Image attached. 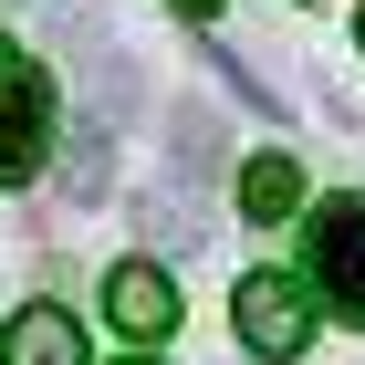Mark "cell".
I'll return each instance as SVG.
<instances>
[{
    "instance_id": "6da1fadb",
    "label": "cell",
    "mask_w": 365,
    "mask_h": 365,
    "mask_svg": "<svg viewBox=\"0 0 365 365\" xmlns=\"http://www.w3.org/2000/svg\"><path fill=\"white\" fill-rule=\"evenodd\" d=\"M303 292H324L344 324H365V198H324V209H313V230H303Z\"/></svg>"
},
{
    "instance_id": "7a4b0ae2",
    "label": "cell",
    "mask_w": 365,
    "mask_h": 365,
    "mask_svg": "<svg viewBox=\"0 0 365 365\" xmlns=\"http://www.w3.org/2000/svg\"><path fill=\"white\" fill-rule=\"evenodd\" d=\"M230 324H240V344L272 365H292L313 344V292L292 272H240V292H230Z\"/></svg>"
},
{
    "instance_id": "3957f363",
    "label": "cell",
    "mask_w": 365,
    "mask_h": 365,
    "mask_svg": "<svg viewBox=\"0 0 365 365\" xmlns=\"http://www.w3.org/2000/svg\"><path fill=\"white\" fill-rule=\"evenodd\" d=\"M42 157H53V84L0 42V188H31Z\"/></svg>"
},
{
    "instance_id": "277c9868",
    "label": "cell",
    "mask_w": 365,
    "mask_h": 365,
    "mask_svg": "<svg viewBox=\"0 0 365 365\" xmlns=\"http://www.w3.org/2000/svg\"><path fill=\"white\" fill-rule=\"evenodd\" d=\"M105 313H115V334L168 344L178 334V282L157 272V261H115V272H105Z\"/></svg>"
},
{
    "instance_id": "5b68a950",
    "label": "cell",
    "mask_w": 365,
    "mask_h": 365,
    "mask_svg": "<svg viewBox=\"0 0 365 365\" xmlns=\"http://www.w3.org/2000/svg\"><path fill=\"white\" fill-rule=\"evenodd\" d=\"M0 365H84L73 313H63V303H21V313H11V334H0Z\"/></svg>"
},
{
    "instance_id": "8992f818",
    "label": "cell",
    "mask_w": 365,
    "mask_h": 365,
    "mask_svg": "<svg viewBox=\"0 0 365 365\" xmlns=\"http://www.w3.org/2000/svg\"><path fill=\"white\" fill-rule=\"evenodd\" d=\"M240 209H251V220H292V209H303V168H292V157H251V168H240Z\"/></svg>"
},
{
    "instance_id": "52a82bcc",
    "label": "cell",
    "mask_w": 365,
    "mask_h": 365,
    "mask_svg": "<svg viewBox=\"0 0 365 365\" xmlns=\"http://www.w3.org/2000/svg\"><path fill=\"white\" fill-rule=\"evenodd\" d=\"M168 146H178V168H198V178H209V168H220V115L178 105V115H168Z\"/></svg>"
},
{
    "instance_id": "ba28073f",
    "label": "cell",
    "mask_w": 365,
    "mask_h": 365,
    "mask_svg": "<svg viewBox=\"0 0 365 365\" xmlns=\"http://www.w3.org/2000/svg\"><path fill=\"white\" fill-rule=\"evenodd\" d=\"M136 220L157 230L168 251H188V240H198V209H188V198H178V188H146V198H136Z\"/></svg>"
},
{
    "instance_id": "9c48e42d",
    "label": "cell",
    "mask_w": 365,
    "mask_h": 365,
    "mask_svg": "<svg viewBox=\"0 0 365 365\" xmlns=\"http://www.w3.org/2000/svg\"><path fill=\"white\" fill-rule=\"evenodd\" d=\"M105 178H115V157H105V136H84V146H73V157H63V198H84V209H94V198H115Z\"/></svg>"
},
{
    "instance_id": "30bf717a",
    "label": "cell",
    "mask_w": 365,
    "mask_h": 365,
    "mask_svg": "<svg viewBox=\"0 0 365 365\" xmlns=\"http://www.w3.org/2000/svg\"><path fill=\"white\" fill-rule=\"evenodd\" d=\"M178 11H188V21H220V0H178Z\"/></svg>"
},
{
    "instance_id": "8fae6325",
    "label": "cell",
    "mask_w": 365,
    "mask_h": 365,
    "mask_svg": "<svg viewBox=\"0 0 365 365\" xmlns=\"http://www.w3.org/2000/svg\"><path fill=\"white\" fill-rule=\"evenodd\" d=\"M355 42H365V11H355Z\"/></svg>"
},
{
    "instance_id": "7c38bea8",
    "label": "cell",
    "mask_w": 365,
    "mask_h": 365,
    "mask_svg": "<svg viewBox=\"0 0 365 365\" xmlns=\"http://www.w3.org/2000/svg\"><path fill=\"white\" fill-rule=\"evenodd\" d=\"M125 365H157V355H125Z\"/></svg>"
}]
</instances>
